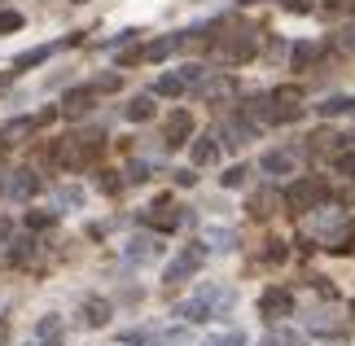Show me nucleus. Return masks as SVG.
Segmentation results:
<instances>
[{
    "label": "nucleus",
    "instance_id": "1",
    "mask_svg": "<svg viewBox=\"0 0 355 346\" xmlns=\"http://www.w3.org/2000/svg\"><path fill=\"white\" fill-rule=\"evenodd\" d=\"M228 307H233V289H224V285H202L193 289L180 307H175V315H180L184 325H207L215 320V315H224Z\"/></svg>",
    "mask_w": 355,
    "mask_h": 346
},
{
    "label": "nucleus",
    "instance_id": "2",
    "mask_svg": "<svg viewBox=\"0 0 355 346\" xmlns=\"http://www.w3.org/2000/svg\"><path fill=\"white\" fill-rule=\"evenodd\" d=\"M101 154V136L97 132H71V136H62L58 145H53V162L58 167H66V171H84L92 158Z\"/></svg>",
    "mask_w": 355,
    "mask_h": 346
},
{
    "label": "nucleus",
    "instance_id": "3",
    "mask_svg": "<svg viewBox=\"0 0 355 346\" xmlns=\"http://www.w3.org/2000/svg\"><path fill=\"white\" fill-rule=\"evenodd\" d=\"M207 241H189L180 254H175L167 268H162V285H180V281H189V276H198L202 272V263H207Z\"/></svg>",
    "mask_w": 355,
    "mask_h": 346
},
{
    "label": "nucleus",
    "instance_id": "4",
    "mask_svg": "<svg viewBox=\"0 0 355 346\" xmlns=\"http://www.w3.org/2000/svg\"><path fill=\"white\" fill-rule=\"evenodd\" d=\"M175 49H180V35H162V40H149V44H132V49L119 53V66L128 71V66H136V62H162V58H171Z\"/></svg>",
    "mask_w": 355,
    "mask_h": 346
},
{
    "label": "nucleus",
    "instance_id": "5",
    "mask_svg": "<svg viewBox=\"0 0 355 346\" xmlns=\"http://www.w3.org/2000/svg\"><path fill=\"white\" fill-rule=\"evenodd\" d=\"M189 342V325H171V329H132L123 334V346H184Z\"/></svg>",
    "mask_w": 355,
    "mask_h": 346
},
{
    "label": "nucleus",
    "instance_id": "6",
    "mask_svg": "<svg viewBox=\"0 0 355 346\" xmlns=\"http://www.w3.org/2000/svg\"><path fill=\"white\" fill-rule=\"evenodd\" d=\"M320 198H324V184H320V180H294L290 193H285V206H290L294 215H311L320 206Z\"/></svg>",
    "mask_w": 355,
    "mask_h": 346
},
{
    "label": "nucleus",
    "instance_id": "7",
    "mask_svg": "<svg viewBox=\"0 0 355 346\" xmlns=\"http://www.w3.org/2000/svg\"><path fill=\"white\" fill-rule=\"evenodd\" d=\"M254 49H259V35H254V31H237V35H224L220 58H224L228 66H241V62L254 58Z\"/></svg>",
    "mask_w": 355,
    "mask_h": 346
},
{
    "label": "nucleus",
    "instance_id": "8",
    "mask_svg": "<svg viewBox=\"0 0 355 346\" xmlns=\"http://www.w3.org/2000/svg\"><path fill=\"white\" fill-rule=\"evenodd\" d=\"M259 315L263 320H281V315H294V294L290 289H281V285H272L259 294Z\"/></svg>",
    "mask_w": 355,
    "mask_h": 346
},
{
    "label": "nucleus",
    "instance_id": "9",
    "mask_svg": "<svg viewBox=\"0 0 355 346\" xmlns=\"http://www.w3.org/2000/svg\"><path fill=\"white\" fill-rule=\"evenodd\" d=\"M189 136H193V114L189 110H171L167 123H162V145L180 149V145H189Z\"/></svg>",
    "mask_w": 355,
    "mask_h": 346
},
{
    "label": "nucleus",
    "instance_id": "10",
    "mask_svg": "<svg viewBox=\"0 0 355 346\" xmlns=\"http://www.w3.org/2000/svg\"><path fill=\"white\" fill-rule=\"evenodd\" d=\"M35 193H40V175L31 167H18L5 180V198H13V202H31Z\"/></svg>",
    "mask_w": 355,
    "mask_h": 346
},
{
    "label": "nucleus",
    "instance_id": "11",
    "mask_svg": "<svg viewBox=\"0 0 355 346\" xmlns=\"http://www.w3.org/2000/svg\"><path fill=\"white\" fill-rule=\"evenodd\" d=\"M145 219H149V228H158V232H175L184 224V211L175 202H158V206H149Z\"/></svg>",
    "mask_w": 355,
    "mask_h": 346
},
{
    "label": "nucleus",
    "instance_id": "12",
    "mask_svg": "<svg viewBox=\"0 0 355 346\" xmlns=\"http://www.w3.org/2000/svg\"><path fill=\"white\" fill-rule=\"evenodd\" d=\"M259 171L263 175H294L298 171V154L294 149H272V154L259 158Z\"/></svg>",
    "mask_w": 355,
    "mask_h": 346
},
{
    "label": "nucleus",
    "instance_id": "13",
    "mask_svg": "<svg viewBox=\"0 0 355 346\" xmlns=\"http://www.w3.org/2000/svg\"><path fill=\"white\" fill-rule=\"evenodd\" d=\"M220 136H224L220 145H233V149H241V145H250L254 136H259V123H254V119H228Z\"/></svg>",
    "mask_w": 355,
    "mask_h": 346
},
{
    "label": "nucleus",
    "instance_id": "14",
    "mask_svg": "<svg viewBox=\"0 0 355 346\" xmlns=\"http://www.w3.org/2000/svg\"><path fill=\"white\" fill-rule=\"evenodd\" d=\"M79 35H66V40H58V44H40V49H26L22 58H13V71H31V66H40V62H49L58 49H66V44H75Z\"/></svg>",
    "mask_w": 355,
    "mask_h": 346
},
{
    "label": "nucleus",
    "instance_id": "15",
    "mask_svg": "<svg viewBox=\"0 0 355 346\" xmlns=\"http://www.w3.org/2000/svg\"><path fill=\"white\" fill-rule=\"evenodd\" d=\"M193 92H198V101H224V96L233 92V79L228 75H202L193 84Z\"/></svg>",
    "mask_w": 355,
    "mask_h": 346
},
{
    "label": "nucleus",
    "instance_id": "16",
    "mask_svg": "<svg viewBox=\"0 0 355 346\" xmlns=\"http://www.w3.org/2000/svg\"><path fill=\"white\" fill-rule=\"evenodd\" d=\"M84 320H88V329H105L110 325V302L105 298H84Z\"/></svg>",
    "mask_w": 355,
    "mask_h": 346
},
{
    "label": "nucleus",
    "instance_id": "17",
    "mask_svg": "<svg viewBox=\"0 0 355 346\" xmlns=\"http://www.w3.org/2000/svg\"><path fill=\"white\" fill-rule=\"evenodd\" d=\"M215 158H220V136H198L193 141V167H207Z\"/></svg>",
    "mask_w": 355,
    "mask_h": 346
},
{
    "label": "nucleus",
    "instance_id": "18",
    "mask_svg": "<svg viewBox=\"0 0 355 346\" xmlns=\"http://www.w3.org/2000/svg\"><path fill=\"white\" fill-rule=\"evenodd\" d=\"M158 250H162V245H158V241H149V237H132V241H128V259H132V263H149V259H158Z\"/></svg>",
    "mask_w": 355,
    "mask_h": 346
},
{
    "label": "nucleus",
    "instance_id": "19",
    "mask_svg": "<svg viewBox=\"0 0 355 346\" xmlns=\"http://www.w3.org/2000/svg\"><path fill=\"white\" fill-rule=\"evenodd\" d=\"M277 206H281V198L272 189H263V193H254V198H250V215L254 219H268V215H277Z\"/></svg>",
    "mask_w": 355,
    "mask_h": 346
},
{
    "label": "nucleus",
    "instance_id": "20",
    "mask_svg": "<svg viewBox=\"0 0 355 346\" xmlns=\"http://www.w3.org/2000/svg\"><path fill=\"white\" fill-rule=\"evenodd\" d=\"M35 342L58 346V342H62V315H44V320L35 325Z\"/></svg>",
    "mask_w": 355,
    "mask_h": 346
},
{
    "label": "nucleus",
    "instance_id": "21",
    "mask_svg": "<svg viewBox=\"0 0 355 346\" xmlns=\"http://www.w3.org/2000/svg\"><path fill=\"white\" fill-rule=\"evenodd\" d=\"M311 334H320V338H343V334H347V325H343V320H334L329 311H320V315H311Z\"/></svg>",
    "mask_w": 355,
    "mask_h": 346
},
{
    "label": "nucleus",
    "instance_id": "22",
    "mask_svg": "<svg viewBox=\"0 0 355 346\" xmlns=\"http://www.w3.org/2000/svg\"><path fill=\"white\" fill-rule=\"evenodd\" d=\"M31 250H35V241L26 237V232H22V237H9V241H5V259H9V263H26V259H31Z\"/></svg>",
    "mask_w": 355,
    "mask_h": 346
},
{
    "label": "nucleus",
    "instance_id": "23",
    "mask_svg": "<svg viewBox=\"0 0 355 346\" xmlns=\"http://www.w3.org/2000/svg\"><path fill=\"white\" fill-rule=\"evenodd\" d=\"M259 346H307V338L298 334V329H272Z\"/></svg>",
    "mask_w": 355,
    "mask_h": 346
},
{
    "label": "nucleus",
    "instance_id": "24",
    "mask_svg": "<svg viewBox=\"0 0 355 346\" xmlns=\"http://www.w3.org/2000/svg\"><path fill=\"white\" fill-rule=\"evenodd\" d=\"M128 119H132V123H145V119H154V96H149V92L132 96V101H128Z\"/></svg>",
    "mask_w": 355,
    "mask_h": 346
},
{
    "label": "nucleus",
    "instance_id": "25",
    "mask_svg": "<svg viewBox=\"0 0 355 346\" xmlns=\"http://www.w3.org/2000/svg\"><path fill=\"white\" fill-rule=\"evenodd\" d=\"M31 128H40V119H13V123H5V128H0V141H5V145H13L18 136H26Z\"/></svg>",
    "mask_w": 355,
    "mask_h": 346
},
{
    "label": "nucleus",
    "instance_id": "26",
    "mask_svg": "<svg viewBox=\"0 0 355 346\" xmlns=\"http://www.w3.org/2000/svg\"><path fill=\"white\" fill-rule=\"evenodd\" d=\"M88 110H92V92L84 88V92H71V96H66L62 114H71V119H79V114H88Z\"/></svg>",
    "mask_w": 355,
    "mask_h": 346
},
{
    "label": "nucleus",
    "instance_id": "27",
    "mask_svg": "<svg viewBox=\"0 0 355 346\" xmlns=\"http://www.w3.org/2000/svg\"><path fill=\"white\" fill-rule=\"evenodd\" d=\"M184 88H189V84L180 79V71H175V75H162L158 84H154V92H149V96H180Z\"/></svg>",
    "mask_w": 355,
    "mask_h": 346
},
{
    "label": "nucleus",
    "instance_id": "28",
    "mask_svg": "<svg viewBox=\"0 0 355 346\" xmlns=\"http://www.w3.org/2000/svg\"><path fill=\"white\" fill-rule=\"evenodd\" d=\"M207 245H211V250H233V245H237V232L233 228H211Z\"/></svg>",
    "mask_w": 355,
    "mask_h": 346
},
{
    "label": "nucleus",
    "instance_id": "29",
    "mask_svg": "<svg viewBox=\"0 0 355 346\" xmlns=\"http://www.w3.org/2000/svg\"><path fill=\"white\" fill-rule=\"evenodd\" d=\"M351 105H355V101H351V96H324V101H320L316 110H320V114H324V119H329V114H347V110H351Z\"/></svg>",
    "mask_w": 355,
    "mask_h": 346
},
{
    "label": "nucleus",
    "instance_id": "30",
    "mask_svg": "<svg viewBox=\"0 0 355 346\" xmlns=\"http://www.w3.org/2000/svg\"><path fill=\"white\" fill-rule=\"evenodd\" d=\"M316 53H320L316 44H298V49L290 53V62H294V71H307V66H311V62H316Z\"/></svg>",
    "mask_w": 355,
    "mask_h": 346
},
{
    "label": "nucleus",
    "instance_id": "31",
    "mask_svg": "<svg viewBox=\"0 0 355 346\" xmlns=\"http://www.w3.org/2000/svg\"><path fill=\"white\" fill-rule=\"evenodd\" d=\"M202 346H245V334H237V329H228V334H211Z\"/></svg>",
    "mask_w": 355,
    "mask_h": 346
},
{
    "label": "nucleus",
    "instance_id": "32",
    "mask_svg": "<svg viewBox=\"0 0 355 346\" xmlns=\"http://www.w3.org/2000/svg\"><path fill=\"white\" fill-rule=\"evenodd\" d=\"M9 31H22V13L18 9H5V13H0V35H9Z\"/></svg>",
    "mask_w": 355,
    "mask_h": 346
},
{
    "label": "nucleus",
    "instance_id": "33",
    "mask_svg": "<svg viewBox=\"0 0 355 346\" xmlns=\"http://www.w3.org/2000/svg\"><path fill=\"white\" fill-rule=\"evenodd\" d=\"M49 224H53V211H31V215H26V228H31V232L49 228Z\"/></svg>",
    "mask_w": 355,
    "mask_h": 346
},
{
    "label": "nucleus",
    "instance_id": "34",
    "mask_svg": "<svg viewBox=\"0 0 355 346\" xmlns=\"http://www.w3.org/2000/svg\"><path fill=\"white\" fill-rule=\"evenodd\" d=\"M241 180H245V167H228V171L220 175V184H224V189H237Z\"/></svg>",
    "mask_w": 355,
    "mask_h": 346
},
{
    "label": "nucleus",
    "instance_id": "35",
    "mask_svg": "<svg viewBox=\"0 0 355 346\" xmlns=\"http://www.w3.org/2000/svg\"><path fill=\"white\" fill-rule=\"evenodd\" d=\"M334 171L338 175H355V154H338L334 158Z\"/></svg>",
    "mask_w": 355,
    "mask_h": 346
},
{
    "label": "nucleus",
    "instance_id": "36",
    "mask_svg": "<svg viewBox=\"0 0 355 346\" xmlns=\"http://www.w3.org/2000/svg\"><path fill=\"white\" fill-rule=\"evenodd\" d=\"M145 175H149V162H141V158H136V162H128V180H132V184H141Z\"/></svg>",
    "mask_w": 355,
    "mask_h": 346
},
{
    "label": "nucleus",
    "instance_id": "37",
    "mask_svg": "<svg viewBox=\"0 0 355 346\" xmlns=\"http://www.w3.org/2000/svg\"><path fill=\"white\" fill-rule=\"evenodd\" d=\"M202 75H207V71H202V66H193V62H189V66H180V79H184V84H198Z\"/></svg>",
    "mask_w": 355,
    "mask_h": 346
},
{
    "label": "nucleus",
    "instance_id": "38",
    "mask_svg": "<svg viewBox=\"0 0 355 346\" xmlns=\"http://www.w3.org/2000/svg\"><path fill=\"white\" fill-rule=\"evenodd\" d=\"M281 5H285V9H294V13H307V9H311V0H281Z\"/></svg>",
    "mask_w": 355,
    "mask_h": 346
},
{
    "label": "nucleus",
    "instance_id": "39",
    "mask_svg": "<svg viewBox=\"0 0 355 346\" xmlns=\"http://www.w3.org/2000/svg\"><path fill=\"white\" fill-rule=\"evenodd\" d=\"M338 44H343V49H355V26H347V31H343V40H338Z\"/></svg>",
    "mask_w": 355,
    "mask_h": 346
},
{
    "label": "nucleus",
    "instance_id": "40",
    "mask_svg": "<svg viewBox=\"0 0 355 346\" xmlns=\"http://www.w3.org/2000/svg\"><path fill=\"white\" fill-rule=\"evenodd\" d=\"M329 9H338V13H343V9H355V0H329Z\"/></svg>",
    "mask_w": 355,
    "mask_h": 346
},
{
    "label": "nucleus",
    "instance_id": "41",
    "mask_svg": "<svg viewBox=\"0 0 355 346\" xmlns=\"http://www.w3.org/2000/svg\"><path fill=\"white\" fill-rule=\"evenodd\" d=\"M0 342H5V320H0Z\"/></svg>",
    "mask_w": 355,
    "mask_h": 346
},
{
    "label": "nucleus",
    "instance_id": "42",
    "mask_svg": "<svg viewBox=\"0 0 355 346\" xmlns=\"http://www.w3.org/2000/svg\"><path fill=\"white\" fill-rule=\"evenodd\" d=\"M351 315H355V298H351Z\"/></svg>",
    "mask_w": 355,
    "mask_h": 346
},
{
    "label": "nucleus",
    "instance_id": "43",
    "mask_svg": "<svg viewBox=\"0 0 355 346\" xmlns=\"http://www.w3.org/2000/svg\"><path fill=\"white\" fill-rule=\"evenodd\" d=\"M79 5H84V0H79Z\"/></svg>",
    "mask_w": 355,
    "mask_h": 346
}]
</instances>
